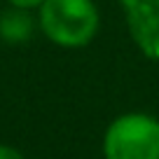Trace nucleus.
Instances as JSON below:
<instances>
[{"mask_svg": "<svg viewBox=\"0 0 159 159\" xmlns=\"http://www.w3.org/2000/svg\"><path fill=\"white\" fill-rule=\"evenodd\" d=\"M38 33V14L19 7H10L0 12V40L7 45H24Z\"/></svg>", "mask_w": 159, "mask_h": 159, "instance_id": "nucleus-4", "label": "nucleus"}, {"mask_svg": "<svg viewBox=\"0 0 159 159\" xmlns=\"http://www.w3.org/2000/svg\"><path fill=\"white\" fill-rule=\"evenodd\" d=\"M103 159H159V117L140 110L122 112L105 126Z\"/></svg>", "mask_w": 159, "mask_h": 159, "instance_id": "nucleus-2", "label": "nucleus"}, {"mask_svg": "<svg viewBox=\"0 0 159 159\" xmlns=\"http://www.w3.org/2000/svg\"><path fill=\"white\" fill-rule=\"evenodd\" d=\"M101 10L94 0H45L38 30L61 49H82L98 35Z\"/></svg>", "mask_w": 159, "mask_h": 159, "instance_id": "nucleus-1", "label": "nucleus"}, {"mask_svg": "<svg viewBox=\"0 0 159 159\" xmlns=\"http://www.w3.org/2000/svg\"><path fill=\"white\" fill-rule=\"evenodd\" d=\"M0 159H26V154L21 150H16L14 145L0 143Z\"/></svg>", "mask_w": 159, "mask_h": 159, "instance_id": "nucleus-6", "label": "nucleus"}, {"mask_svg": "<svg viewBox=\"0 0 159 159\" xmlns=\"http://www.w3.org/2000/svg\"><path fill=\"white\" fill-rule=\"evenodd\" d=\"M10 7H19V10H28V12H38L40 5L45 0H5Z\"/></svg>", "mask_w": 159, "mask_h": 159, "instance_id": "nucleus-5", "label": "nucleus"}, {"mask_svg": "<svg viewBox=\"0 0 159 159\" xmlns=\"http://www.w3.org/2000/svg\"><path fill=\"white\" fill-rule=\"evenodd\" d=\"M129 38L145 59L159 63V0H117Z\"/></svg>", "mask_w": 159, "mask_h": 159, "instance_id": "nucleus-3", "label": "nucleus"}]
</instances>
